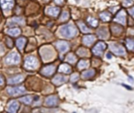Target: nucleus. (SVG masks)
<instances>
[{
  "label": "nucleus",
  "instance_id": "nucleus-10",
  "mask_svg": "<svg viewBox=\"0 0 134 113\" xmlns=\"http://www.w3.org/2000/svg\"><path fill=\"white\" fill-rule=\"evenodd\" d=\"M56 46L60 53H66L69 50V44L65 41H58L56 43Z\"/></svg>",
  "mask_w": 134,
  "mask_h": 113
},
{
  "label": "nucleus",
  "instance_id": "nucleus-24",
  "mask_svg": "<svg viewBox=\"0 0 134 113\" xmlns=\"http://www.w3.org/2000/svg\"><path fill=\"white\" fill-rule=\"evenodd\" d=\"M19 101H20L22 103L25 104H30L31 101H32V98L31 96H25V97H23V98H20Z\"/></svg>",
  "mask_w": 134,
  "mask_h": 113
},
{
  "label": "nucleus",
  "instance_id": "nucleus-36",
  "mask_svg": "<svg viewBox=\"0 0 134 113\" xmlns=\"http://www.w3.org/2000/svg\"><path fill=\"white\" fill-rule=\"evenodd\" d=\"M64 1V0H54L55 3H57V5H61V4H63Z\"/></svg>",
  "mask_w": 134,
  "mask_h": 113
},
{
  "label": "nucleus",
  "instance_id": "nucleus-2",
  "mask_svg": "<svg viewBox=\"0 0 134 113\" xmlns=\"http://www.w3.org/2000/svg\"><path fill=\"white\" fill-rule=\"evenodd\" d=\"M20 61V56L16 52H13L10 53V54H8L5 59V63L6 64H10V65H12V64L13 65L18 64Z\"/></svg>",
  "mask_w": 134,
  "mask_h": 113
},
{
  "label": "nucleus",
  "instance_id": "nucleus-20",
  "mask_svg": "<svg viewBox=\"0 0 134 113\" xmlns=\"http://www.w3.org/2000/svg\"><path fill=\"white\" fill-rule=\"evenodd\" d=\"M59 71L60 72H64V73H66V74H68V73H71V71H72V68H71V67L68 65V64H63L59 68Z\"/></svg>",
  "mask_w": 134,
  "mask_h": 113
},
{
  "label": "nucleus",
  "instance_id": "nucleus-3",
  "mask_svg": "<svg viewBox=\"0 0 134 113\" xmlns=\"http://www.w3.org/2000/svg\"><path fill=\"white\" fill-rule=\"evenodd\" d=\"M38 66V60L32 56H29L25 61V68L28 70H35Z\"/></svg>",
  "mask_w": 134,
  "mask_h": 113
},
{
  "label": "nucleus",
  "instance_id": "nucleus-34",
  "mask_svg": "<svg viewBox=\"0 0 134 113\" xmlns=\"http://www.w3.org/2000/svg\"><path fill=\"white\" fill-rule=\"evenodd\" d=\"M78 78H79V76H78V74H77V73H75V74H73L72 76H71V82H72V83H75V82H76L77 80L78 79Z\"/></svg>",
  "mask_w": 134,
  "mask_h": 113
},
{
  "label": "nucleus",
  "instance_id": "nucleus-38",
  "mask_svg": "<svg viewBox=\"0 0 134 113\" xmlns=\"http://www.w3.org/2000/svg\"><path fill=\"white\" fill-rule=\"evenodd\" d=\"M3 84H4V79L1 75H0V86H3Z\"/></svg>",
  "mask_w": 134,
  "mask_h": 113
},
{
  "label": "nucleus",
  "instance_id": "nucleus-12",
  "mask_svg": "<svg viewBox=\"0 0 134 113\" xmlns=\"http://www.w3.org/2000/svg\"><path fill=\"white\" fill-rule=\"evenodd\" d=\"M24 76L22 75H17L16 76L11 77L8 79V83L10 84V85H13V84H17L21 83L23 80H24Z\"/></svg>",
  "mask_w": 134,
  "mask_h": 113
},
{
  "label": "nucleus",
  "instance_id": "nucleus-31",
  "mask_svg": "<svg viewBox=\"0 0 134 113\" xmlns=\"http://www.w3.org/2000/svg\"><path fill=\"white\" fill-rule=\"evenodd\" d=\"M77 53L80 56H88V51L86 50L84 48H80L79 50L77 51Z\"/></svg>",
  "mask_w": 134,
  "mask_h": 113
},
{
  "label": "nucleus",
  "instance_id": "nucleus-39",
  "mask_svg": "<svg viewBox=\"0 0 134 113\" xmlns=\"http://www.w3.org/2000/svg\"><path fill=\"white\" fill-rule=\"evenodd\" d=\"M129 13L132 17H134V7H132V9L129 10Z\"/></svg>",
  "mask_w": 134,
  "mask_h": 113
},
{
  "label": "nucleus",
  "instance_id": "nucleus-27",
  "mask_svg": "<svg viewBox=\"0 0 134 113\" xmlns=\"http://www.w3.org/2000/svg\"><path fill=\"white\" fill-rule=\"evenodd\" d=\"M126 46L129 50L134 51V39H126Z\"/></svg>",
  "mask_w": 134,
  "mask_h": 113
},
{
  "label": "nucleus",
  "instance_id": "nucleus-11",
  "mask_svg": "<svg viewBox=\"0 0 134 113\" xmlns=\"http://www.w3.org/2000/svg\"><path fill=\"white\" fill-rule=\"evenodd\" d=\"M55 69H56L55 68V66L53 65V64H50V65L46 66L45 68H43L41 73L46 76H50L55 72Z\"/></svg>",
  "mask_w": 134,
  "mask_h": 113
},
{
  "label": "nucleus",
  "instance_id": "nucleus-13",
  "mask_svg": "<svg viewBox=\"0 0 134 113\" xmlns=\"http://www.w3.org/2000/svg\"><path fill=\"white\" fill-rule=\"evenodd\" d=\"M95 40H96L95 36L93 35H85V36L83 37L82 42H83V43H84L85 46H91L94 42H95Z\"/></svg>",
  "mask_w": 134,
  "mask_h": 113
},
{
  "label": "nucleus",
  "instance_id": "nucleus-14",
  "mask_svg": "<svg viewBox=\"0 0 134 113\" xmlns=\"http://www.w3.org/2000/svg\"><path fill=\"white\" fill-rule=\"evenodd\" d=\"M58 103V99L56 96H50L46 100V104L47 106H56Z\"/></svg>",
  "mask_w": 134,
  "mask_h": 113
},
{
  "label": "nucleus",
  "instance_id": "nucleus-32",
  "mask_svg": "<svg viewBox=\"0 0 134 113\" xmlns=\"http://www.w3.org/2000/svg\"><path fill=\"white\" fill-rule=\"evenodd\" d=\"M12 22L19 24V25H24L25 24V19L22 17H13L12 18Z\"/></svg>",
  "mask_w": 134,
  "mask_h": 113
},
{
  "label": "nucleus",
  "instance_id": "nucleus-26",
  "mask_svg": "<svg viewBox=\"0 0 134 113\" xmlns=\"http://www.w3.org/2000/svg\"><path fill=\"white\" fill-rule=\"evenodd\" d=\"M89 66V62L85 60H81L78 63V68L79 69H84Z\"/></svg>",
  "mask_w": 134,
  "mask_h": 113
},
{
  "label": "nucleus",
  "instance_id": "nucleus-7",
  "mask_svg": "<svg viewBox=\"0 0 134 113\" xmlns=\"http://www.w3.org/2000/svg\"><path fill=\"white\" fill-rule=\"evenodd\" d=\"M41 55L44 61H49L51 58H53V50L49 47H44L43 49L41 50Z\"/></svg>",
  "mask_w": 134,
  "mask_h": 113
},
{
  "label": "nucleus",
  "instance_id": "nucleus-4",
  "mask_svg": "<svg viewBox=\"0 0 134 113\" xmlns=\"http://www.w3.org/2000/svg\"><path fill=\"white\" fill-rule=\"evenodd\" d=\"M106 48H107V45L104 42H99L95 45V46L93 48V53L96 56H102V54H103V53Z\"/></svg>",
  "mask_w": 134,
  "mask_h": 113
},
{
  "label": "nucleus",
  "instance_id": "nucleus-25",
  "mask_svg": "<svg viewBox=\"0 0 134 113\" xmlns=\"http://www.w3.org/2000/svg\"><path fill=\"white\" fill-rule=\"evenodd\" d=\"M78 26H79L81 31L83 32V33H89V32H90V29L88 28L87 27H86L85 25V24H84L83 22H82V21L78 22Z\"/></svg>",
  "mask_w": 134,
  "mask_h": 113
},
{
  "label": "nucleus",
  "instance_id": "nucleus-21",
  "mask_svg": "<svg viewBox=\"0 0 134 113\" xmlns=\"http://www.w3.org/2000/svg\"><path fill=\"white\" fill-rule=\"evenodd\" d=\"M94 75H95V71L93 69H90V70H87V71H85L84 72H82V77L83 79H90L91 77H93Z\"/></svg>",
  "mask_w": 134,
  "mask_h": 113
},
{
  "label": "nucleus",
  "instance_id": "nucleus-28",
  "mask_svg": "<svg viewBox=\"0 0 134 113\" xmlns=\"http://www.w3.org/2000/svg\"><path fill=\"white\" fill-rule=\"evenodd\" d=\"M111 31H112V32L115 35H119V34H120L121 32L122 31V27H120V26H119V25H113L112 27H111Z\"/></svg>",
  "mask_w": 134,
  "mask_h": 113
},
{
  "label": "nucleus",
  "instance_id": "nucleus-33",
  "mask_svg": "<svg viewBox=\"0 0 134 113\" xmlns=\"http://www.w3.org/2000/svg\"><path fill=\"white\" fill-rule=\"evenodd\" d=\"M68 18H69V13L67 11L63 12L61 17H60V21H66L68 20Z\"/></svg>",
  "mask_w": 134,
  "mask_h": 113
},
{
  "label": "nucleus",
  "instance_id": "nucleus-5",
  "mask_svg": "<svg viewBox=\"0 0 134 113\" xmlns=\"http://www.w3.org/2000/svg\"><path fill=\"white\" fill-rule=\"evenodd\" d=\"M110 47V50H111L115 55L118 56H122L125 54V50L122 46L119 45V44H117V43H111L109 46Z\"/></svg>",
  "mask_w": 134,
  "mask_h": 113
},
{
  "label": "nucleus",
  "instance_id": "nucleus-16",
  "mask_svg": "<svg viewBox=\"0 0 134 113\" xmlns=\"http://www.w3.org/2000/svg\"><path fill=\"white\" fill-rule=\"evenodd\" d=\"M19 108V103L16 101H13L12 102H10V104H9V107H8V111L10 112H13L15 113L17 112V110Z\"/></svg>",
  "mask_w": 134,
  "mask_h": 113
},
{
  "label": "nucleus",
  "instance_id": "nucleus-35",
  "mask_svg": "<svg viewBox=\"0 0 134 113\" xmlns=\"http://www.w3.org/2000/svg\"><path fill=\"white\" fill-rule=\"evenodd\" d=\"M123 4L125 6H130V5L132 4V0H124Z\"/></svg>",
  "mask_w": 134,
  "mask_h": 113
},
{
  "label": "nucleus",
  "instance_id": "nucleus-37",
  "mask_svg": "<svg viewBox=\"0 0 134 113\" xmlns=\"http://www.w3.org/2000/svg\"><path fill=\"white\" fill-rule=\"evenodd\" d=\"M6 42L8 43V46H9V47H12L13 46V45H11L12 44V41H11V40L10 39H6Z\"/></svg>",
  "mask_w": 134,
  "mask_h": 113
},
{
  "label": "nucleus",
  "instance_id": "nucleus-23",
  "mask_svg": "<svg viewBox=\"0 0 134 113\" xmlns=\"http://www.w3.org/2000/svg\"><path fill=\"white\" fill-rule=\"evenodd\" d=\"M100 19L104 21V22H107V21H109L111 18V16L109 13H107V12H104V13H101L100 14Z\"/></svg>",
  "mask_w": 134,
  "mask_h": 113
},
{
  "label": "nucleus",
  "instance_id": "nucleus-1",
  "mask_svg": "<svg viewBox=\"0 0 134 113\" xmlns=\"http://www.w3.org/2000/svg\"><path fill=\"white\" fill-rule=\"evenodd\" d=\"M77 33H78L77 28H75V26L72 25V24L65 25L60 28V35L67 39H72L75 37L77 35Z\"/></svg>",
  "mask_w": 134,
  "mask_h": 113
},
{
  "label": "nucleus",
  "instance_id": "nucleus-30",
  "mask_svg": "<svg viewBox=\"0 0 134 113\" xmlns=\"http://www.w3.org/2000/svg\"><path fill=\"white\" fill-rule=\"evenodd\" d=\"M66 61L71 64H74L76 61V56L73 54V53H69L67 58H66Z\"/></svg>",
  "mask_w": 134,
  "mask_h": 113
},
{
  "label": "nucleus",
  "instance_id": "nucleus-6",
  "mask_svg": "<svg viewBox=\"0 0 134 113\" xmlns=\"http://www.w3.org/2000/svg\"><path fill=\"white\" fill-rule=\"evenodd\" d=\"M25 92H26V90L24 86L7 88V93L11 96H18V95L22 94Z\"/></svg>",
  "mask_w": 134,
  "mask_h": 113
},
{
  "label": "nucleus",
  "instance_id": "nucleus-8",
  "mask_svg": "<svg viewBox=\"0 0 134 113\" xmlns=\"http://www.w3.org/2000/svg\"><path fill=\"white\" fill-rule=\"evenodd\" d=\"M0 4L4 11H9L14 6V0H0Z\"/></svg>",
  "mask_w": 134,
  "mask_h": 113
},
{
  "label": "nucleus",
  "instance_id": "nucleus-29",
  "mask_svg": "<svg viewBox=\"0 0 134 113\" xmlns=\"http://www.w3.org/2000/svg\"><path fill=\"white\" fill-rule=\"evenodd\" d=\"M87 21H88V23L90 24V25L93 28H96L98 25V21L95 18H93V17H88Z\"/></svg>",
  "mask_w": 134,
  "mask_h": 113
},
{
  "label": "nucleus",
  "instance_id": "nucleus-22",
  "mask_svg": "<svg viewBox=\"0 0 134 113\" xmlns=\"http://www.w3.org/2000/svg\"><path fill=\"white\" fill-rule=\"evenodd\" d=\"M6 33L11 36H17L18 35L20 34V30L17 28H14L11 29H8L6 31Z\"/></svg>",
  "mask_w": 134,
  "mask_h": 113
},
{
  "label": "nucleus",
  "instance_id": "nucleus-9",
  "mask_svg": "<svg viewBox=\"0 0 134 113\" xmlns=\"http://www.w3.org/2000/svg\"><path fill=\"white\" fill-rule=\"evenodd\" d=\"M115 20L118 23L121 24V25H125V24H126V17H125V10H121V11H119V13H118Z\"/></svg>",
  "mask_w": 134,
  "mask_h": 113
},
{
  "label": "nucleus",
  "instance_id": "nucleus-19",
  "mask_svg": "<svg viewBox=\"0 0 134 113\" xmlns=\"http://www.w3.org/2000/svg\"><path fill=\"white\" fill-rule=\"evenodd\" d=\"M25 43H26V39L25 38H20L17 40V42H16L17 48L20 51L23 50L24 47H25Z\"/></svg>",
  "mask_w": 134,
  "mask_h": 113
},
{
  "label": "nucleus",
  "instance_id": "nucleus-17",
  "mask_svg": "<svg viewBox=\"0 0 134 113\" xmlns=\"http://www.w3.org/2000/svg\"><path fill=\"white\" fill-rule=\"evenodd\" d=\"M97 35L100 39H107L108 36V31L106 28H101L97 31Z\"/></svg>",
  "mask_w": 134,
  "mask_h": 113
},
{
  "label": "nucleus",
  "instance_id": "nucleus-18",
  "mask_svg": "<svg viewBox=\"0 0 134 113\" xmlns=\"http://www.w3.org/2000/svg\"><path fill=\"white\" fill-rule=\"evenodd\" d=\"M60 10L59 7H50L47 10V13H48L49 15L52 16V17H57L60 13Z\"/></svg>",
  "mask_w": 134,
  "mask_h": 113
},
{
  "label": "nucleus",
  "instance_id": "nucleus-40",
  "mask_svg": "<svg viewBox=\"0 0 134 113\" xmlns=\"http://www.w3.org/2000/svg\"><path fill=\"white\" fill-rule=\"evenodd\" d=\"M106 56H107V59H111V58H112V56H111V54L109 52L106 54Z\"/></svg>",
  "mask_w": 134,
  "mask_h": 113
},
{
  "label": "nucleus",
  "instance_id": "nucleus-15",
  "mask_svg": "<svg viewBox=\"0 0 134 113\" xmlns=\"http://www.w3.org/2000/svg\"><path fill=\"white\" fill-rule=\"evenodd\" d=\"M66 80H67V79L64 76H57L56 77H54L53 79V81L52 82L53 83V84L57 85V86H59V85H61V84H63L64 83H65Z\"/></svg>",
  "mask_w": 134,
  "mask_h": 113
}]
</instances>
